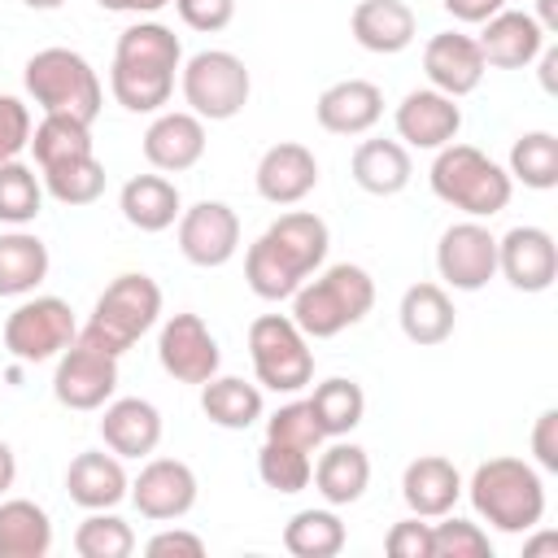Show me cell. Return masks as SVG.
I'll list each match as a JSON object with an SVG mask.
<instances>
[{"mask_svg": "<svg viewBox=\"0 0 558 558\" xmlns=\"http://www.w3.org/2000/svg\"><path fill=\"white\" fill-rule=\"evenodd\" d=\"M331 231L310 209L279 214L244 253V283L262 301H288L327 262Z\"/></svg>", "mask_w": 558, "mask_h": 558, "instance_id": "6da1fadb", "label": "cell"}, {"mask_svg": "<svg viewBox=\"0 0 558 558\" xmlns=\"http://www.w3.org/2000/svg\"><path fill=\"white\" fill-rule=\"evenodd\" d=\"M462 493L471 497L475 514L506 536H527L545 519V480L532 462L514 453L480 462L462 484Z\"/></svg>", "mask_w": 558, "mask_h": 558, "instance_id": "7a4b0ae2", "label": "cell"}, {"mask_svg": "<svg viewBox=\"0 0 558 558\" xmlns=\"http://www.w3.org/2000/svg\"><path fill=\"white\" fill-rule=\"evenodd\" d=\"M292 323L310 340H331L344 327L362 323L375 305V279L357 262H336L323 275L305 279L292 296Z\"/></svg>", "mask_w": 558, "mask_h": 558, "instance_id": "3957f363", "label": "cell"}, {"mask_svg": "<svg viewBox=\"0 0 558 558\" xmlns=\"http://www.w3.org/2000/svg\"><path fill=\"white\" fill-rule=\"evenodd\" d=\"M427 183H432L436 201H445L449 209H462L466 218L501 214L510 205V192H514V179L506 174V166H497L475 144H458V140L436 148Z\"/></svg>", "mask_w": 558, "mask_h": 558, "instance_id": "277c9868", "label": "cell"}, {"mask_svg": "<svg viewBox=\"0 0 558 558\" xmlns=\"http://www.w3.org/2000/svg\"><path fill=\"white\" fill-rule=\"evenodd\" d=\"M22 87L44 113H65L87 126L100 118V105H105V87H100V74L92 70V61L61 44L26 57Z\"/></svg>", "mask_w": 558, "mask_h": 558, "instance_id": "5b68a950", "label": "cell"}, {"mask_svg": "<svg viewBox=\"0 0 558 558\" xmlns=\"http://www.w3.org/2000/svg\"><path fill=\"white\" fill-rule=\"evenodd\" d=\"M161 323V288L144 270L118 275L92 305V318L78 327V336L113 357H122L140 336H148Z\"/></svg>", "mask_w": 558, "mask_h": 558, "instance_id": "8992f818", "label": "cell"}, {"mask_svg": "<svg viewBox=\"0 0 558 558\" xmlns=\"http://www.w3.org/2000/svg\"><path fill=\"white\" fill-rule=\"evenodd\" d=\"M179 92L201 122H231L253 96V74L235 52L205 48L179 65Z\"/></svg>", "mask_w": 558, "mask_h": 558, "instance_id": "52a82bcc", "label": "cell"}, {"mask_svg": "<svg viewBox=\"0 0 558 558\" xmlns=\"http://www.w3.org/2000/svg\"><path fill=\"white\" fill-rule=\"evenodd\" d=\"M248 357L262 388L296 397L314 384V349L310 336L292 323V314H257L248 323Z\"/></svg>", "mask_w": 558, "mask_h": 558, "instance_id": "ba28073f", "label": "cell"}, {"mask_svg": "<svg viewBox=\"0 0 558 558\" xmlns=\"http://www.w3.org/2000/svg\"><path fill=\"white\" fill-rule=\"evenodd\" d=\"M78 336L74 310L61 296H22L17 310L4 318V349L9 357L35 366V362H52L61 349H70Z\"/></svg>", "mask_w": 558, "mask_h": 558, "instance_id": "9c48e42d", "label": "cell"}, {"mask_svg": "<svg viewBox=\"0 0 558 558\" xmlns=\"http://www.w3.org/2000/svg\"><path fill=\"white\" fill-rule=\"evenodd\" d=\"M118 392V357L87 344L83 336H74L70 349L57 353V371H52V397L65 410H100L105 401H113Z\"/></svg>", "mask_w": 558, "mask_h": 558, "instance_id": "30bf717a", "label": "cell"}, {"mask_svg": "<svg viewBox=\"0 0 558 558\" xmlns=\"http://www.w3.org/2000/svg\"><path fill=\"white\" fill-rule=\"evenodd\" d=\"M157 362L174 384H196L201 388L205 379L218 375L222 349H218V336L209 331V323L201 314L179 310L157 331Z\"/></svg>", "mask_w": 558, "mask_h": 558, "instance_id": "8fae6325", "label": "cell"}, {"mask_svg": "<svg viewBox=\"0 0 558 558\" xmlns=\"http://www.w3.org/2000/svg\"><path fill=\"white\" fill-rule=\"evenodd\" d=\"M436 275L453 292H480L497 275V235L484 218H462L436 240Z\"/></svg>", "mask_w": 558, "mask_h": 558, "instance_id": "7c38bea8", "label": "cell"}, {"mask_svg": "<svg viewBox=\"0 0 558 558\" xmlns=\"http://www.w3.org/2000/svg\"><path fill=\"white\" fill-rule=\"evenodd\" d=\"M174 235H179V253L192 266L218 270L240 253V214L227 201H196L192 209L179 214Z\"/></svg>", "mask_w": 558, "mask_h": 558, "instance_id": "4fadbf2b", "label": "cell"}, {"mask_svg": "<svg viewBox=\"0 0 558 558\" xmlns=\"http://www.w3.org/2000/svg\"><path fill=\"white\" fill-rule=\"evenodd\" d=\"M196 471L183 458H144L126 497L148 523H174L196 506Z\"/></svg>", "mask_w": 558, "mask_h": 558, "instance_id": "5bb4252c", "label": "cell"}, {"mask_svg": "<svg viewBox=\"0 0 558 558\" xmlns=\"http://www.w3.org/2000/svg\"><path fill=\"white\" fill-rule=\"evenodd\" d=\"M497 275L514 292H549L558 279V244L545 227L523 222L497 235Z\"/></svg>", "mask_w": 558, "mask_h": 558, "instance_id": "9a60e30c", "label": "cell"}, {"mask_svg": "<svg viewBox=\"0 0 558 558\" xmlns=\"http://www.w3.org/2000/svg\"><path fill=\"white\" fill-rule=\"evenodd\" d=\"M392 126H397V140L405 148H423V153H436L445 144L458 140L462 131V105L436 87H414L401 96L397 113H392Z\"/></svg>", "mask_w": 558, "mask_h": 558, "instance_id": "2e32d148", "label": "cell"}, {"mask_svg": "<svg viewBox=\"0 0 558 558\" xmlns=\"http://www.w3.org/2000/svg\"><path fill=\"white\" fill-rule=\"evenodd\" d=\"M253 187L266 205H301L314 187H318V157L314 148L296 144V140H279L270 144L262 157H257V170H253Z\"/></svg>", "mask_w": 558, "mask_h": 558, "instance_id": "e0dca14e", "label": "cell"}, {"mask_svg": "<svg viewBox=\"0 0 558 558\" xmlns=\"http://www.w3.org/2000/svg\"><path fill=\"white\" fill-rule=\"evenodd\" d=\"M484 52L475 44V35H462V31H436L427 44H423V74H427V87L462 100L471 96L480 83H484Z\"/></svg>", "mask_w": 558, "mask_h": 558, "instance_id": "ac0fdd59", "label": "cell"}, {"mask_svg": "<svg viewBox=\"0 0 558 558\" xmlns=\"http://www.w3.org/2000/svg\"><path fill=\"white\" fill-rule=\"evenodd\" d=\"M205 122L192 109H161L144 131V161L161 174H183L205 157Z\"/></svg>", "mask_w": 558, "mask_h": 558, "instance_id": "d6986e66", "label": "cell"}, {"mask_svg": "<svg viewBox=\"0 0 558 558\" xmlns=\"http://www.w3.org/2000/svg\"><path fill=\"white\" fill-rule=\"evenodd\" d=\"M100 440L118 458H153L161 445V410L148 397H113L100 405Z\"/></svg>", "mask_w": 558, "mask_h": 558, "instance_id": "ffe728a7", "label": "cell"}, {"mask_svg": "<svg viewBox=\"0 0 558 558\" xmlns=\"http://www.w3.org/2000/svg\"><path fill=\"white\" fill-rule=\"evenodd\" d=\"M480 52H484V65H497V70H527L541 48L549 44V35L541 31V22L523 9H497L484 31L475 35Z\"/></svg>", "mask_w": 558, "mask_h": 558, "instance_id": "44dd1931", "label": "cell"}, {"mask_svg": "<svg viewBox=\"0 0 558 558\" xmlns=\"http://www.w3.org/2000/svg\"><path fill=\"white\" fill-rule=\"evenodd\" d=\"M314 118L331 135H366L384 118V92L371 78H340L318 92Z\"/></svg>", "mask_w": 558, "mask_h": 558, "instance_id": "7402d4cb", "label": "cell"}, {"mask_svg": "<svg viewBox=\"0 0 558 558\" xmlns=\"http://www.w3.org/2000/svg\"><path fill=\"white\" fill-rule=\"evenodd\" d=\"M349 35L375 57H397L414 44L418 17L405 0H357L349 13Z\"/></svg>", "mask_w": 558, "mask_h": 558, "instance_id": "603a6c76", "label": "cell"}, {"mask_svg": "<svg viewBox=\"0 0 558 558\" xmlns=\"http://www.w3.org/2000/svg\"><path fill=\"white\" fill-rule=\"evenodd\" d=\"M65 493L83 510H113L118 501H126L131 475H126V466H122L118 453H109V449H83L65 466Z\"/></svg>", "mask_w": 558, "mask_h": 558, "instance_id": "cb8c5ba5", "label": "cell"}, {"mask_svg": "<svg viewBox=\"0 0 558 558\" xmlns=\"http://www.w3.org/2000/svg\"><path fill=\"white\" fill-rule=\"evenodd\" d=\"M462 497V475L449 458L440 453H418L414 462H405L401 471V501L410 506V514L418 519H440L458 506Z\"/></svg>", "mask_w": 558, "mask_h": 558, "instance_id": "d4e9b609", "label": "cell"}, {"mask_svg": "<svg viewBox=\"0 0 558 558\" xmlns=\"http://www.w3.org/2000/svg\"><path fill=\"white\" fill-rule=\"evenodd\" d=\"M397 323H401V336L418 349H432V344H445L458 327V310L445 292V283H410L401 292V305H397Z\"/></svg>", "mask_w": 558, "mask_h": 558, "instance_id": "484cf974", "label": "cell"}, {"mask_svg": "<svg viewBox=\"0 0 558 558\" xmlns=\"http://www.w3.org/2000/svg\"><path fill=\"white\" fill-rule=\"evenodd\" d=\"M310 480H314V488H318V497H323L327 506H336V510H340V506H353V501H362L366 488H371V458H366L362 445L336 436V440L318 453Z\"/></svg>", "mask_w": 558, "mask_h": 558, "instance_id": "4316f807", "label": "cell"}, {"mask_svg": "<svg viewBox=\"0 0 558 558\" xmlns=\"http://www.w3.org/2000/svg\"><path fill=\"white\" fill-rule=\"evenodd\" d=\"M349 174L371 196H397L410 187L414 161H410V148L401 140H362L349 157Z\"/></svg>", "mask_w": 558, "mask_h": 558, "instance_id": "83f0119b", "label": "cell"}, {"mask_svg": "<svg viewBox=\"0 0 558 558\" xmlns=\"http://www.w3.org/2000/svg\"><path fill=\"white\" fill-rule=\"evenodd\" d=\"M118 209H122V218H126L135 231L157 235V231H166V227L179 222L183 196H179V187H174L166 174H135V179L122 183Z\"/></svg>", "mask_w": 558, "mask_h": 558, "instance_id": "f1b7e54d", "label": "cell"}, {"mask_svg": "<svg viewBox=\"0 0 558 558\" xmlns=\"http://www.w3.org/2000/svg\"><path fill=\"white\" fill-rule=\"evenodd\" d=\"M201 414L222 432H248L266 414L262 384H248L240 375H214L201 384Z\"/></svg>", "mask_w": 558, "mask_h": 558, "instance_id": "f546056e", "label": "cell"}, {"mask_svg": "<svg viewBox=\"0 0 558 558\" xmlns=\"http://www.w3.org/2000/svg\"><path fill=\"white\" fill-rule=\"evenodd\" d=\"M113 65H131V70H161V74H179L183 65V44L166 22H131L118 44H113Z\"/></svg>", "mask_w": 558, "mask_h": 558, "instance_id": "4dcf8cb0", "label": "cell"}, {"mask_svg": "<svg viewBox=\"0 0 558 558\" xmlns=\"http://www.w3.org/2000/svg\"><path fill=\"white\" fill-rule=\"evenodd\" d=\"M48 244L35 231L13 227L0 235V296H31L48 279Z\"/></svg>", "mask_w": 558, "mask_h": 558, "instance_id": "1f68e13d", "label": "cell"}, {"mask_svg": "<svg viewBox=\"0 0 558 558\" xmlns=\"http://www.w3.org/2000/svg\"><path fill=\"white\" fill-rule=\"evenodd\" d=\"M52 549V519L31 497L0 501V558H44Z\"/></svg>", "mask_w": 558, "mask_h": 558, "instance_id": "d6a6232c", "label": "cell"}, {"mask_svg": "<svg viewBox=\"0 0 558 558\" xmlns=\"http://www.w3.org/2000/svg\"><path fill=\"white\" fill-rule=\"evenodd\" d=\"M344 541H349V532H344V519L336 514V506H310L283 523V549L292 558H336L344 549Z\"/></svg>", "mask_w": 558, "mask_h": 558, "instance_id": "836d02e7", "label": "cell"}, {"mask_svg": "<svg viewBox=\"0 0 558 558\" xmlns=\"http://www.w3.org/2000/svg\"><path fill=\"white\" fill-rule=\"evenodd\" d=\"M305 401H310V410H314V418H318V427H323L327 440L349 436V432L362 423V414H366V392H362V384H357V379H344V375H331V379L314 384V392H310Z\"/></svg>", "mask_w": 558, "mask_h": 558, "instance_id": "e575fe53", "label": "cell"}, {"mask_svg": "<svg viewBox=\"0 0 558 558\" xmlns=\"http://www.w3.org/2000/svg\"><path fill=\"white\" fill-rule=\"evenodd\" d=\"M31 153H35V166L48 170V166H61V161H74V157H92V126L78 122V118H65V113H44L39 126L31 131Z\"/></svg>", "mask_w": 558, "mask_h": 558, "instance_id": "d590c367", "label": "cell"}, {"mask_svg": "<svg viewBox=\"0 0 558 558\" xmlns=\"http://www.w3.org/2000/svg\"><path fill=\"white\" fill-rule=\"evenodd\" d=\"M506 174L532 192L558 187V135L554 131H523L510 144V166Z\"/></svg>", "mask_w": 558, "mask_h": 558, "instance_id": "8d00e7d4", "label": "cell"}, {"mask_svg": "<svg viewBox=\"0 0 558 558\" xmlns=\"http://www.w3.org/2000/svg\"><path fill=\"white\" fill-rule=\"evenodd\" d=\"M109 92L126 113H161L170 105V96H174V74L109 65Z\"/></svg>", "mask_w": 558, "mask_h": 558, "instance_id": "74e56055", "label": "cell"}, {"mask_svg": "<svg viewBox=\"0 0 558 558\" xmlns=\"http://www.w3.org/2000/svg\"><path fill=\"white\" fill-rule=\"evenodd\" d=\"M39 179H44V192H48L57 205H70V209L92 205V201H100V192H105V166H100L96 153H92V157L61 161V166H48V170H39Z\"/></svg>", "mask_w": 558, "mask_h": 558, "instance_id": "f35d334b", "label": "cell"}, {"mask_svg": "<svg viewBox=\"0 0 558 558\" xmlns=\"http://www.w3.org/2000/svg\"><path fill=\"white\" fill-rule=\"evenodd\" d=\"M39 209H44V179L35 174V166H26L22 157L0 161V222L26 227L39 218Z\"/></svg>", "mask_w": 558, "mask_h": 558, "instance_id": "ab89813d", "label": "cell"}, {"mask_svg": "<svg viewBox=\"0 0 558 558\" xmlns=\"http://www.w3.org/2000/svg\"><path fill=\"white\" fill-rule=\"evenodd\" d=\"M257 475L266 488L292 497L301 488H310V475H314V453L310 449H296V445H279V440H266L257 449Z\"/></svg>", "mask_w": 558, "mask_h": 558, "instance_id": "60d3db41", "label": "cell"}, {"mask_svg": "<svg viewBox=\"0 0 558 558\" xmlns=\"http://www.w3.org/2000/svg\"><path fill=\"white\" fill-rule=\"evenodd\" d=\"M131 549H135V532L113 510H87V519L74 527L78 558H126Z\"/></svg>", "mask_w": 558, "mask_h": 558, "instance_id": "b9f144b4", "label": "cell"}, {"mask_svg": "<svg viewBox=\"0 0 558 558\" xmlns=\"http://www.w3.org/2000/svg\"><path fill=\"white\" fill-rule=\"evenodd\" d=\"M432 558H493V541L480 523L449 510L440 523H432Z\"/></svg>", "mask_w": 558, "mask_h": 558, "instance_id": "7bdbcfd3", "label": "cell"}, {"mask_svg": "<svg viewBox=\"0 0 558 558\" xmlns=\"http://www.w3.org/2000/svg\"><path fill=\"white\" fill-rule=\"evenodd\" d=\"M266 440H279V445H296V449L318 453V445H323L327 436H323V427H318V418H314L310 401L301 397V401L279 405V410L266 418Z\"/></svg>", "mask_w": 558, "mask_h": 558, "instance_id": "ee69618b", "label": "cell"}, {"mask_svg": "<svg viewBox=\"0 0 558 558\" xmlns=\"http://www.w3.org/2000/svg\"><path fill=\"white\" fill-rule=\"evenodd\" d=\"M31 109L17 96H0V161H13L31 148Z\"/></svg>", "mask_w": 558, "mask_h": 558, "instance_id": "f6af8a7d", "label": "cell"}, {"mask_svg": "<svg viewBox=\"0 0 558 558\" xmlns=\"http://www.w3.org/2000/svg\"><path fill=\"white\" fill-rule=\"evenodd\" d=\"M179 22L201 31V35H214V31H227L231 17H235V0H170Z\"/></svg>", "mask_w": 558, "mask_h": 558, "instance_id": "bcb514c9", "label": "cell"}, {"mask_svg": "<svg viewBox=\"0 0 558 558\" xmlns=\"http://www.w3.org/2000/svg\"><path fill=\"white\" fill-rule=\"evenodd\" d=\"M384 549L392 558H432V523L418 519V514L392 523L388 536H384Z\"/></svg>", "mask_w": 558, "mask_h": 558, "instance_id": "7dc6e473", "label": "cell"}, {"mask_svg": "<svg viewBox=\"0 0 558 558\" xmlns=\"http://www.w3.org/2000/svg\"><path fill=\"white\" fill-rule=\"evenodd\" d=\"M148 558H201L205 554V541L187 527H161L157 536H148L144 545Z\"/></svg>", "mask_w": 558, "mask_h": 558, "instance_id": "c3c4849f", "label": "cell"}, {"mask_svg": "<svg viewBox=\"0 0 558 558\" xmlns=\"http://www.w3.org/2000/svg\"><path fill=\"white\" fill-rule=\"evenodd\" d=\"M532 458H536V471H558V410H541L536 423H532Z\"/></svg>", "mask_w": 558, "mask_h": 558, "instance_id": "681fc988", "label": "cell"}, {"mask_svg": "<svg viewBox=\"0 0 558 558\" xmlns=\"http://www.w3.org/2000/svg\"><path fill=\"white\" fill-rule=\"evenodd\" d=\"M440 4L453 22H466V26H484L497 9H506V0H440Z\"/></svg>", "mask_w": 558, "mask_h": 558, "instance_id": "f907efd6", "label": "cell"}, {"mask_svg": "<svg viewBox=\"0 0 558 558\" xmlns=\"http://www.w3.org/2000/svg\"><path fill=\"white\" fill-rule=\"evenodd\" d=\"M105 13H135V17H144V13H161L170 0H96Z\"/></svg>", "mask_w": 558, "mask_h": 558, "instance_id": "816d5d0a", "label": "cell"}, {"mask_svg": "<svg viewBox=\"0 0 558 558\" xmlns=\"http://www.w3.org/2000/svg\"><path fill=\"white\" fill-rule=\"evenodd\" d=\"M13 480H17V453L9 449V440H0V497L13 488Z\"/></svg>", "mask_w": 558, "mask_h": 558, "instance_id": "f5cc1de1", "label": "cell"}, {"mask_svg": "<svg viewBox=\"0 0 558 558\" xmlns=\"http://www.w3.org/2000/svg\"><path fill=\"white\" fill-rule=\"evenodd\" d=\"M536 61H541V87H545V92H554V87H558V83H554V70H558V48H554V44H545Z\"/></svg>", "mask_w": 558, "mask_h": 558, "instance_id": "db71d44e", "label": "cell"}, {"mask_svg": "<svg viewBox=\"0 0 558 558\" xmlns=\"http://www.w3.org/2000/svg\"><path fill=\"white\" fill-rule=\"evenodd\" d=\"M532 17L541 22L545 35H558V0H536V13Z\"/></svg>", "mask_w": 558, "mask_h": 558, "instance_id": "11a10c76", "label": "cell"}, {"mask_svg": "<svg viewBox=\"0 0 558 558\" xmlns=\"http://www.w3.org/2000/svg\"><path fill=\"white\" fill-rule=\"evenodd\" d=\"M558 549V536L554 532H541L532 541H523V558H536V554H554Z\"/></svg>", "mask_w": 558, "mask_h": 558, "instance_id": "9f6ffc18", "label": "cell"}, {"mask_svg": "<svg viewBox=\"0 0 558 558\" xmlns=\"http://www.w3.org/2000/svg\"><path fill=\"white\" fill-rule=\"evenodd\" d=\"M26 9H35V13H52V9H61L65 0H22Z\"/></svg>", "mask_w": 558, "mask_h": 558, "instance_id": "6f0895ef", "label": "cell"}]
</instances>
